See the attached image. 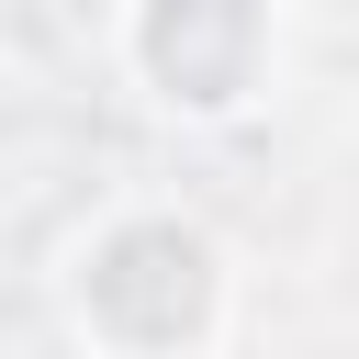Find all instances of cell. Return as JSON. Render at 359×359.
Here are the masks:
<instances>
[{
	"instance_id": "obj_1",
	"label": "cell",
	"mask_w": 359,
	"mask_h": 359,
	"mask_svg": "<svg viewBox=\"0 0 359 359\" xmlns=\"http://www.w3.org/2000/svg\"><path fill=\"white\" fill-rule=\"evenodd\" d=\"M45 303L79 359H224L247 325V269L202 202L123 191L56 236Z\"/></svg>"
},
{
	"instance_id": "obj_2",
	"label": "cell",
	"mask_w": 359,
	"mask_h": 359,
	"mask_svg": "<svg viewBox=\"0 0 359 359\" xmlns=\"http://www.w3.org/2000/svg\"><path fill=\"white\" fill-rule=\"evenodd\" d=\"M101 56L123 67V90L180 123V135H236L269 112L292 22L280 0H123V22L101 34Z\"/></svg>"
},
{
	"instance_id": "obj_3",
	"label": "cell",
	"mask_w": 359,
	"mask_h": 359,
	"mask_svg": "<svg viewBox=\"0 0 359 359\" xmlns=\"http://www.w3.org/2000/svg\"><path fill=\"white\" fill-rule=\"evenodd\" d=\"M45 34H67V45H101L112 22H123V0H22Z\"/></svg>"
},
{
	"instance_id": "obj_4",
	"label": "cell",
	"mask_w": 359,
	"mask_h": 359,
	"mask_svg": "<svg viewBox=\"0 0 359 359\" xmlns=\"http://www.w3.org/2000/svg\"><path fill=\"white\" fill-rule=\"evenodd\" d=\"M0 359H11V314H0Z\"/></svg>"
}]
</instances>
